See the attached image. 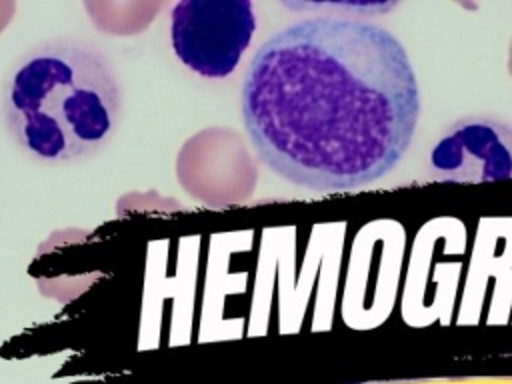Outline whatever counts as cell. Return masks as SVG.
I'll use <instances>...</instances> for the list:
<instances>
[{
    "label": "cell",
    "mask_w": 512,
    "mask_h": 384,
    "mask_svg": "<svg viewBox=\"0 0 512 384\" xmlns=\"http://www.w3.org/2000/svg\"><path fill=\"white\" fill-rule=\"evenodd\" d=\"M420 94L386 28L308 18L270 36L242 84V120L258 158L316 190L362 188L388 174L416 132Z\"/></svg>",
    "instance_id": "6da1fadb"
},
{
    "label": "cell",
    "mask_w": 512,
    "mask_h": 384,
    "mask_svg": "<svg viewBox=\"0 0 512 384\" xmlns=\"http://www.w3.org/2000/svg\"><path fill=\"white\" fill-rule=\"evenodd\" d=\"M0 118L30 160L64 166L94 156L114 138L122 122V88L96 46L54 38L10 64Z\"/></svg>",
    "instance_id": "7a4b0ae2"
},
{
    "label": "cell",
    "mask_w": 512,
    "mask_h": 384,
    "mask_svg": "<svg viewBox=\"0 0 512 384\" xmlns=\"http://www.w3.org/2000/svg\"><path fill=\"white\" fill-rule=\"evenodd\" d=\"M256 30L250 0H182L170 12L178 60L206 78L232 74Z\"/></svg>",
    "instance_id": "3957f363"
},
{
    "label": "cell",
    "mask_w": 512,
    "mask_h": 384,
    "mask_svg": "<svg viewBox=\"0 0 512 384\" xmlns=\"http://www.w3.org/2000/svg\"><path fill=\"white\" fill-rule=\"evenodd\" d=\"M428 172L450 184L512 180V126L490 116L452 122L430 150Z\"/></svg>",
    "instance_id": "277c9868"
},
{
    "label": "cell",
    "mask_w": 512,
    "mask_h": 384,
    "mask_svg": "<svg viewBox=\"0 0 512 384\" xmlns=\"http://www.w3.org/2000/svg\"><path fill=\"white\" fill-rule=\"evenodd\" d=\"M508 72L512 76V42H510V52H508Z\"/></svg>",
    "instance_id": "5b68a950"
}]
</instances>
